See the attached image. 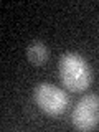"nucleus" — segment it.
I'll return each instance as SVG.
<instances>
[{
    "label": "nucleus",
    "instance_id": "2",
    "mask_svg": "<svg viewBox=\"0 0 99 132\" xmlns=\"http://www.w3.org/2000/svg\"><path fill=\"white\" fill-rule=\"evenodd\" d=\"M33 99L41 112L46 116H53V117L63 114L69 104L68 94L50 82H41L36 86L33 91Z\"/></svg>",
    "mask_w": 99,
    "mask_h": 132
},
{
    "label": "nucleus",
    "instance_id": "4",
    "mask_svg": "<svg viewBox=\"0 0 99 132\" xmlns=\"http://www.w3.org/2000/svg\"><path fill=\"white\" fill-rule=\"evenodd\" d=\"M27 56H28V61H30L31 64L41 66L50 58V50H48L46 45L41 43V41H33L27 48Z\"/></svg>",
    "mask_w": 99,
    "mask_h": 132
},
{
    "label": "nucleus",
    "instance_id": "1",
    "mask_svg": "<svg viewBox=\"0 0 99 132\" xmlns=\"http://www.w3.org/2000/svg\"><path fill=\"white\" fill-rule=\"evenodd\" d=\"M58 74L61 84L69 93H84L93 82V71L88 60L76 51H66L60 58Z\"/></svg>",
    "mask_w": 99,
    "mask_h": 132
},
{
    "label": "nucleus",
    "instance_id": "3",
    "mask_svg": "<svg viewBox=\"0 0 99 132\" xmlns=\"http://www.w3.org/2000/svg\"><path fill=\"white\" fill-rule=\"evenodd\" d=\"M78 130H94L99 126V94H86L76 102L71 116Z\"/></svg>",
    "mask_w": 99,
    "mask_h": 132
}]
</instances>
